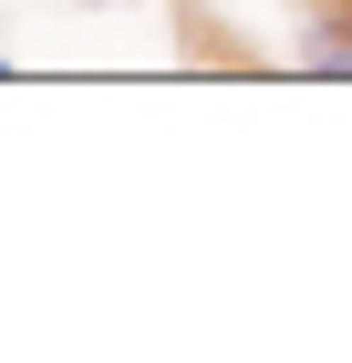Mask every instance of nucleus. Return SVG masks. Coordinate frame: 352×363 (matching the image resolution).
Returning a JSON list of instances; mask_svg holds the SVG:
<instances>
[{
  "label": "nucleus",
  "mask_w": 352,
  "mask_h": 363,
  "mask_svg": "<svg viewBox=\"0 0 352 363\" xmlns=\"http://www.w3.org/2000/svg\"><path fill=\"white\" fill-rule=\"evenodd\" d=\"M83 11H114V0H83Z\"/></svg>",
  "instance_id": "nucleus-1"
}]
</instances>
